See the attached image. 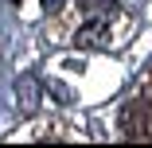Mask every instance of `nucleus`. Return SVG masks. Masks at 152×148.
I'll return each instance as SVG.
<instances>
[{
	"label": "nucleus",
	"mask_w": 152,
	"mask_h": 148,
	"mask_svg": "<svg viewBox=\"0 0 152 148\" xmlns=\"http://www.w3.org/2000/svg\"><path fill=\"white\" fill-rule=\"evenodd\" d=\"M51 94H55V98H58V101H70V94H66V90H63V82H51Z\"/></svg>",
	"instance_id": "5"
},
{
	"label": "nucleus",
	"mask_w": 152,
	"mask_h": 148,
	"mask_svg": "<svg viewBox=\"0 0 152 148\" xmlns=\"http://www.w3.org/2000/svg\"><path fill=\"white\" fill-rule=\"evenodd\" d=\"M74 43L82 51H98V47H109V20H86L78 31H74Z\"/></svg>",
	"instance_id": "2"
},
{
	"label": "nucleus",
	"mask_w": 152,
	"mask_h": 148,
	"mask_svg": "<svg viewBox=\"0 0 152 148\" xmlns=\"http://www.w3.org/2000/svg\"><path fill=\"white\" fill-rule=\"evenodd\" d=\"M82 8H105V12H113V0H82Z\"/></svg>",
	"instance_id": "4"
},
{
	"label": "nucleus",
	"mask_w": 152,
	"mask_h": 148,
	"mask_svg": "<svg viewBox=\"0 0 152 148\" xmlns=\"http://www.w3.org/2000/svg\"><path fill=\"white\" fill-rule=\"evenodd\" d=\"M58 4H63V0H43V8H47V12H55Z\"/></svg>",
	"instance_id": "7"
},
{
	"label": "nucleus",
	"mask_w": 152,
	"mask_h": 148,
	"mask_svg": "<svg viewBox=\"0 0 152 148\" xmlns=\"http://www.w3.org/2000/svg\"><path fill=\"white\" fill-rule=\"evenodd\" d=\"M35 98H39L35 82H31V78H23V82H20V105H23V109H35Z\"/></svg>",
	"instance_id": "3"
},
{
	"label": "nucleus",
	"mask_w": 152,
	"mask_h": 148,
	"mask_svg": "<svg viewBox=\"0 0 152 148\" xmlns=\"http://www.w3.org/2000/svg\"><path fill=\"white\" fill-rule=\"evenodd\" d=\"M144 121H148V98H137L121 109V136L125 140H144Z\"/></svg>",
	"instance_id": "1"
},
{
	"label": "nucleus",
	"mask_w": 152,
	"mask_h": 148,
	"mask_svg": "<svg viewBox=\"0 0 152 148\" xmlns=\"http://www.w3.org/2000/svg\"><path fill=\"white\" fill-rule=\"evenodd\" d=\"M144 140H152V101H148V121H144Z\"/></svg>",
	"instance_id": "6"
}]
</instances>
